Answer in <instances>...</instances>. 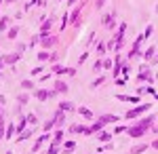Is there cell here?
<instances>
[{
    "mask_svg": "<svg viewBox=\"0 0 158 154\" xmlns=\"http://www.w3.org/2000/svg\"><path fill=\"white\" fill-rule=\"evenodd\" d=\"M150 108H152V104H137L135 108H131V110H127V112H124V118H127V120L141 118L146 112H150Z\"/></svg>",
    "mask_w": 158,
    "mask_h": 154,
    "instance_id": "obj_1",
    "label": "cell"
},
{
    "mask_svg": "<svg viewBox=\"0 0 158 154\" xmlns=\"http://www.w3.org/2000/svg\"><path fill=\"white\" fill-rule=\"evenodd\" d=\"M57 45H59V36H57V34H51V32L40 34V49L51 51L53 47H57Z\"/></svg>",
    "mask_w": 158,
    "mask_h": 154,
    "instance_id": "obj_2",
    "label": "cell"
},
{
    "mask_svg": "<svg viewBox=\"0 0 158 154\" xmlns=\"http://www.w3.org/2000/svg\"><path fill=\"white\" fill-rule=\"evenodd\" d=\"M141 42H143V36H137L135 38V42L131 45V51L127 53V61H131V59H135V57H141Z\"/></svg>",
    "mask_w": 158,
    "mask_h": 154,
    "instance_id": "obj_3",
    "label": "cell"
},
{
    "mask_svg": "<svg viewBox=\"0 0 158 154\" xmlns=\"http://www.w3.org/2000/svg\"><path fill=\"white\" fill-rule=\"evenodd\" d=\"M152 80H154V74H152V70H150V68H148V66H141V68H139V72H137V83L141 84V83H152Z\"/></svg>",
    "mask_w": 158,
    "mask_h": 154,
    "instance_id": "obj_4",
    "label": "cell"
},
{
    "mask_svg": "<svg viewBox=\"0 0 158 154\" xmlns=\"http://www.w3.org/2000/svg\"><path fill=\"white\" fill-rule=\"evenodd\" d=\"M51 139H53V135H51V133H42L40 137H36V142H34V146H32V154L40 152V150H42V146H44L47 142H51Z\"/></svg>",
    "mask_w": 158,
    "mask_h": 154,
    "instance_id": "obj_5",
    "label": "cell"
},
{
    "mask_svg": "<svg viewBox=\"0 0 158 154\" xmlns=\"http://www.w3.org/2000/svg\"><path fill=\"white\" fill-rule=\"evenodd\" d=\"M114 17H116V13L112 11V13H108V15H103V19H101V25H103V28H108L110 32L118 30V25H116V21H114Z\"/></svg>",
    "mask_w": 158,
    "mask_h": 154,
    "instance_id": "obj_6",
    "label": "cell"
},
{
    "mask_svg": "<svg viewBox=\"0 0 158 154\" xmlns=\"http://www.w3.org/2000/svg\"><path fill=\"white\" fill-rule=\"evenodd\" d=\"M82 6H85V2H78V4L72 9V13H70V24L72 25H80V13H82Z\"/></svg>",
    "mask_w": 158,
    "mask_h": 154,
    "instance_id": "obj_7",
    "label": "cell"
},
{
    "mask_svg": "<svg viewBox=\"0 0 158 154\" xmlns=\"http://www.w3.org/2000/svg\"><path fill=\"white\" fill-rule=\"evenodd\" d=\"M127 133H129V137H133V139H141V137L148 133V129L139 127V125H131V127L127 129Z\"/></svg>",
    "mask_w": 158,
    "mask_h": 154,
    "instance_id": "obj_8",
    "label": "cell"
},
{
    "mask_svg": "<svg viewBox=\"0 0 158 154\" xmlns=\"http://www.w3.org/2000/svg\"><path fill=\"white\" fill-rule=\"evenodd\" d=\"M19 59H21V53H17V51H13V53H4V55H2L4 66H15Z\"/></svg>",
    "mask_w": 158,
    "mask_h": 154,
    "instance_id": "obj_9",
    "label": "cell"
},
{
    "mask_svg": "<svg viewBox=\"0 0 158 154\" xmlns=\"http://www.w3.org/2000/svg\"><path fill=\"white\" fill-rule=\"evenodd\" d=\"M34 95H36V99H38V101L42 104V101H47V99H51V97H55L57 93H55V91H49V89H38V91H36Z\"/></svg>",
    "mask_w": 158,
    "mask_h": 154,
    "instance_id": "obj_10",
    "label": "cell"
},
{
    "mask_svg": "<svg viewBox=\"0 0 158 154\" xmlns=\"http://www.w3.org/2000/svg\"><path fill=\"white\" fill-rule=\"evenodd\" d=\"M34 133H36V127H27L23 133H19V135L15 137V143H21V142H25V139H30Z\"/></svg>",
    "mask_w": 158,
    "mask_h": 154,
    "instance_id": "obj_11",
    "label": "cell"
},
{
    "mask_svg": "<svg viewBox=\"0 0 158 154\" xmlns=\"http://www.w3.org/2000/svg\"><path fill=\"white\" fill-rule=\"evenodd\" d=\"M97 120H101V122L108 127V125H116V122L120 120V116H118V114H101Z\"/></svg>",
    "mask_w": 158,
    "mask_h": 154,
    "instance_id": "obj_12",
    "label": "cell"
},
{
    "mask_svg": "<svg viewBox=\"0 0 158 154\" xmlns=\"http://www.w3.org/2000/svg\"><path fill=\"white\" fill-rule=\"evenodd\" d=\"M116 99H118V101H124V104H141L139 95H122V93H118Z\"/></svg>",
    "mask_w": 158,
    "mask_h": 154,
    "instance_id": "obj_13",
    "label": "cell"
},
{
    "mask_svg": "<svg viewBox=\"0 0 158 154\" xmlns=\"http://www.w3.org/2000/svg\"><path fill=\"white\" fill-rule=\"evenodd\" d=\"M53 120H55V127L61 129V127H63V122H65V112L57 108V110H55V114H53Z\"/></svg>",
    "mask_w": 158,
    "mask_h": 154,
    "instance_id": "obj_14",
    "label": "cell"
},
{
    "mask_svg": "<svg viewBox=\"0 0 158 154\" xmlns=\"http://www.w3.org/2000/svg\"><path fill=\"white\" fill-rule=\"evenodd\" d=\"M53 91L55 93H59V95H65L68 91H70V87H68V83H63V80H55V84H53Z\"/></svg>",
    "mask_w": 158,
    "mask_h": 154,
    "instance_id": "obj_15",
    "label": "cell"
},
{
    "mask_svg": "<svg viewBox=\"0 0 158 154\" xmlns=\"http://www.w3.org/2000/svg\"><path fill=\"white\" fill-rule=\"evenodd\" d=\"M55 19H57V17H49V19H42V24H40V34H47L51 28H53Z\"/></svg>",
    "mask_w": 158,
    "mask_h": 154,
    "instance_id": "obj_16",
    "label": "cell"
},
{
    "mask_svg": "<svg viewBox=\"0 0 158 154\" xmlns=\"http://www.w3.org/2000/svg\"><path fill=\"white\" fill-rule=\"evenodd\" d=\"M85 125H80V122H72V125H70V133H72V135H85Z\"/></svg>",
    "mask_w": 158,
    "mask_h": 154,
    "instance_id": "obj_17",
    "label": "cell"
},
{
    "mask_svg": "<svg viewBox=\"0 0 158 154\" xmlns=\"http://www.w3.org/2000/svg\"><path fill=\"white\" fill-rule=\"evenodd\" d=\"M15 135H17V125H15V122L11 120V122L6 125V133H4V139H13Z\"/></svg>",
    "mask_w": 158,
    "mask_h": 154,
    "instance_id": "obj_18",
    "label": "cell"
},
{
    "mask_svg": "<svg viewBox=\"0 0 158 154\" xmlns=\"http://www.w3.org/2000/svg\"><path fill=\"white\" fill-rule=\"evenodd\" d=\"M9 28H11V17H0V34H4V32H9Z\"/></svg>",
    "mask_w": 158,
    "mask_h": 154,
    "instance_id": "obj_19",
    "label": "cell"
},
{
    "mask_svg": "<svg viewBox=\"0 0 158 154\" xmlns=\"http://www.w3.org/2000/svg\"><path fill=\"white\" fill-rule=\"evenodd\" d=\"M154 55H156V47H154V45H152V47H148L146 51L141 53V57H143L146 61H152V59H154Z\"/></svg>",
    "mask_w": 158,
    "mask_h": 154,
    "instance_id": "obj_20",
    "label": "cell"
},
{
    "mask_svg": "<svg viewBox=\"0 0 158 154\" xmlns=\"http://www.w3.org/2000/svg\"><path fill=\"white\" fill-rule=\"evenodd\" d=\"M112 137H114V135H112L110 131H99V133H97V139L101 143H110V142H112Z\"/></svg>",
    "mask_w": 158,
    "mask_h": 154,
    "instance_id": "obj_21",
    "label": "cell"
},
{
    "mask_svg": "<svg viewBox=\"0 0 158 154\" xmlns=\"http://www.w3.org/2000/svg\"><path fill=\"white\" fill-rule=\"evenodd\" d=\"M57 108H59V110H63V112H74V110H78L72 101H59V104H57Z\"/></svg>",
    "mask_w": 158,
    "mask_h": 154,
    "instance_id": "obj_22",
    "label": "cell"
},
{
    "mask_svg": "<svg viewBox=\"0 0 158 154\" xmlns=\"http://www.w3.org/2000/svg\"><path fill=\"white\" fill-rule=\"evenodd\" d=\"M47 154H61V143H55L53 139H51L49 148H47Z\"/></svg>",
    "mask_w": 158,
    "mask_h": 154,
    "instance_id": "obj_23",
    "label": "cell"
},
{
    "mask_svg": "<svg viewBox=\"0 0 158 154\" xmlns=\"http://www.w3.org/2000/svg\"><path fill=\"white\" fill-rule=\"evenodd\" d=\"M74 150H76V142H74V139H65V142H63V150H61V152L68 154V152H74Z\"/></svg>",
    "mask_w": 158,
    "mask_h": 154,
    "instance_id": "obj_24",
    "label": "cell"
},
{
    "mask_svg": "<svg viewBox=\"0 0 158 154\" xmlns=\"http://www.w3.org/2000/svg\"><path fill=\"white\" fill-rule=\"evenodd\" d=\"M78 114H80L82 118H86V120H93V112H91L86 106H80V108H78Z\"/></svg>",
    "mask_w": 158,
    "mask_h": 154,
    "instance_id": "obj_25",
    "label": "cell"
},
{
    "mask_svg": "<svg viewBox=\"0 0 158 154\" xmlns=\"http://www.w3.org/2000/svg\"><path fill=\"white\" fill-rule=\"evenodd\" d=\"M17 36H19V25H11L9 32H6V38L9 40H17Z\"/></svg>",
    "mask_w": 158,
    "mask_h": 154,
    "instance_id": "obj_26",
    "label": "cell"
},
{
    "mask_svg": "<svg viewBox=\"0 0 158 154\" xmlns=\"http://www.w3.org/2000/svg\"><path fill=\"white\" fill-rule=\"evenodd\" d=\"M146 150H148V143L141 142V143H135L133 148H131V154H143Z\"/></svg>",
    "mask_w": 158,
    "mask_h": 154,
    "instance_id": "obj_27",
    "label": "cell"
},
{
    "mask_svg": "<svg viewBox=\"0 0 158 154\" xmlns=\"http://www.w3.org/2000/svg\"><path fill=\"white\" fill-rule=\"evenodd\" d=\"M19 122H17V135H19V133H23L25 129H27V118H25V116H19Z\"/></svg>",
    "mask_w": 158,
    "mask_h": 154,
    "instance_id": "obj_28",
    "label": "cell"
},
{
    "mask_svg": "<svg viewBox=\"0 0 158 154\" xmlns=\"http://www.w3.org/2000/svg\"><path fill=\"white\" fill-rule=\"evenodd\" d=\"M51 72H53L55 76H61V74H65V66H61V63H53V66H51Z\"/></svg>",
    "mask_w": 158,
    "mask_h": 154,
    "instance_id": "obj_29",
    "label": "cell"
},
{
    "mask_svg": "<svg viewBox=\"0 0 158 154\" xmlns=\"http://www.w3.org/2000/svg\"><path fill=\"white\" fill-rule=\"evenodd\" d=\"M25 118H27V125H30V127H36V125H40V120H38V116L34 114V112L25 114Z\"/></svg>",
    "mask_w": 158,
    "mask_h": 154,
    "instance_id": "obj_30",
    "label": "cell"
},
{
    "mask_svg": "<svg viewBox=\"0 0 158 154\" xmlns=\"http://www.w3.org/2000/svg\"><path fill=\"white\" fill-rule=\"evenodd\" d=\"M38 61H40V63H44V61H49L51 59V51H44V49H42V51H38Z\"/></svg>",
    "mask_w": 158,
    "mask_h": 154,
    "instance_id": "obj_31",
    "label": "cell"
},
{
    "mask_svg": "<svg viewBox=\"0 0 158 154\" xmlns=\"http://www.w3.org/2000/svg\"><path fill=\"white\" fill-rule=\"evenodd\" d=\"M27 101H30V93H25V91H23V93H19V97H17V106L23 108Z\"/></svg>",
    "mask_w": 158,
    "mask_h": 154,
    "instance_id": "obj_32",
    "label": "cell"
},
{
    "mask_svg": "<svg viewBox=\"0 0 158 154\" xmlns=\"http://www.w3.org/2000/svg\"><path fill=\"white\" fill-rule=\"evenodd\" d=\"M63 137H65L63 129H57L55 133H53V142H55V143H63Z\"/></svg>",
    "mask_w": 158,
    "mask_h": 154,
    "instance_id": "obj_33",
    "label": "cell"
},
{
    "mask_svg": "<svg viewBox=\"0 0 158 154\" xmlns=\"http://www.w3.org/2000/svg\"><path fill=\"white\" fill-rule=\"evenodd\" d=\"M21 87H23V91H32L36 84H34V80H30V78H27V80H21Z\"/></svg>",
    "mask_w": 158,
    "mask_h": 154,
    "instance_id": "obj_34",
    "label": "cell"
},
{
    "mask_svg": "<svg viewBox=\"0 0 158 154\" xmlns=\"http://www.w3.org/2000/svg\"><path fill=\"white\" fill-rule=\"evenodd\" d=\"M106 51H108V49H106V42H99L97 45V55L101 57V59L106 57Z\"/></svg>",
    "mask_w": 158,
    "mask_h": 154,
    "instance_id": "obj_35",
    "label": "cell"
},
{
    "mask_svg": "<svg viewBox=\"0 0 158 154\" xmlns=\"http://www.w3.org/2000/svg\"><path fill=\"white\" fill-rule=\"evenodd\" d=\"M42 129H44V133H49V131L57 129V127H55V120H53V118H51V120H47V122H44V127H42Z\"/></svg>",
    "mask_w": 158,
    "mask_h": 154,
    "instance_id": "obj_36",
    "label": "cell"
},
{
    "mask_svg": "<svg viewBox=\"0 0 158 154\" xmlns=\"http://www.w3.org/2000/svg\"><path fill=\"white\" fill-rule=\"evenodd\" d=\"M68 24H70V13H63V17H61V30H65L68 28Z\"/></svg>",
    "mask_w": 158,
    "mask_h": 154,
    "instance_id": "obj_37",
    "label": "cell"
},
{
    "mask_svg": "<svg viewBox=\"0 0 158 154\" xmlns=\"http://www.w3.org/2000/svg\"><path fill=\"white\" fill-rule=\"evenodd\" d=\"M106 49H108V51H114V53H116V40H114V36H112L108 42H106Z\"/></svg>",
    "mask_w": 158,
    "mask_h": 154,
    "instance_id": "obj_38",
    "label": "cell"
},
{
    "mask_svg": "<svg viewBox=\"0 0 158 154\" xmlns=\"http://www.w3.org/2000/svg\"><path fill=\"white\" fill-rule=\"evenodd\" d=\"M42 72H44V66L40 63V66H36V68H32V72H30V74H32V76H40Z\"/></svg>",
    "mask_w": 158,
    "mask_h": 154,
    "instance_id": "obj_39",
    "label": "cell"
},
{
    "mask_svg": "<svg viewBox=\"0 0 158 154\" xmlns=\"http://www.w3.org/2000/svg\"><path fill=\"white\" fill-rule=\"evenodd\" d=\"M112 68H114V61L110 57H103V70H112Z\"/></svg>",
    "mask_w": 158,
    "mask_h": 154,
    "instance_id": "obj_40",
    "label": "cell"
},
{
    "mask_svg": "<svg viewBox=\"0 0 158 154\" xmlns=\"http://www.w3.org/2000/svg\"><path fill=\"white\" fill-rule=\"evenodd\" d=\"M15 51H17V53H21V55H23L25 51H27V45H25V42H17V47H15Z\"/></svg>",
    "mask_w": 158,
    "mask_h": 154,
    "instance_id": "obj_41",
    "label": "cell"
},
{
    "mask_svg": "<svg viewBox=\"0 0 158 154\" xmlns=\"http://www.w3.org/2000/svg\"><path fill=\"white\" fill-rule=\"evenodd\" d=\"M101 70H103V59H97L93 63V72H101Z\"/></svg>",
    "mask_w": 158,
    "mask_h": 154,
    "instance_id": "obj_42",
    "label": "cell"
},
{
    "mask_svg": "<svg viewBox=\"0 0 158 154\" xmlns=\"http://www.w3.org/2000/svg\"><path fill=\"white\" fill-rule=\"evenodd\" d=\"M103 80H106V76H99V78H95V80L91 83V89H97V87H99L101 83H103Z\"/></svg>",
    "mask_w": 158,
    "mask_h": 154,
    "instance_id": "obj_43",
    "label": "cell"
},
{
    "mask_svg": "<svg viewBox=\"0 0 158 154\" xmlns=\"http://www.w3.org/2000/svg\"><path fill=\"white\" fill-rule=\"evenodd\" d=\"M152 32H154V28H152V25H148V28H146V32H143V34H141V36H143V40H148V38H150V34H152Z\"/></svg>",
    "mask_w": 158,
    "mask_h": 154,
    "instance_id": "obj_44",
    "label": "cell"
},
{
    "mask_svg": "<svg viewBox=\"0 0 158 154\" xmlns=\"http://www.w3.org/2000/svg\"><path fill=\"white\" fill-rule=\"evenodd\" d=\"M38 42H40V34H36V36H32V40H30V47H36Z\"/></svg>",
    "mask_w": 158,
    "mask_h": 154,
    "instance_id": "obj_45",
    "label": "cell"
},
{
    "mask_svg": "<svg viewBox=\"0 0 158 154\" xmlns=\"http://www.w3.org/2000/svg\"><path fill=\"white\" fill-rule=\"evenodd\" d=\"M51 63H59V53H51Z\"/></svg>",
    "mask_w": 158,
    "mask_h": 154,
    "instance_id": "obj_46",
    "label": "cell"
},
{
    "mask_svg": "<svg viewBox=\"0 0 158 154\" xmlns=\"http://www.w3.org/2000/svg\"><path fill=\"white\" fill-rule=\"evenodd\" d=\"M86 59H89V51H86V53H82V55H80V59H78V66H82V63H85Z\"/></svg>",
    "mask_w": 158,
    "mask_h": 154,
    "instance_id": "obj_47",
    "label": "cell"
},
{
    "mask_svg": "<svg viewBox=\"0 0 158 154\" xmlns=\"http://www.w3.org/2000/svg\"><path fill=\"white\" fill-rule=\"evenodd\" d=\"M127 129H129L127 125H116V133H124Z\"/></svg>",
    "mask_w": 158,
    "mask_h": 154,
    "instance_id": "obj_48",
    "label": "cell"
},
{
    "mask_svg": "<svg viewBox=\"0 0 158 154\" xmlns=\"http://www.w3.org/2000/svg\"><path fill=\"white\" fill-rule=\"evenodd\" d=\"M65 74L68 76H76V68H65Z\"/></svg>",
    "mask_w": 158,
    "mask_h": 154,
    "instance_id": "obj_49",
    "label": "cell"
},
{
    "mask_svg": "<svg viewBox=\"0 0 158 154\" xmlns=\"http://www.w3.org/2000/svg\"><path fill=\"white\" fill-rule=\"evenodd\" d=\"M103 4H106V0H95V9H103Z\"/></svg>",
    "mask_w": 158,
    "mask_h": 154,
    "instance_id": "obj_50",
    "label": "cell"
},
{
    "mask_svg": "<svg viewBox=\"0 0 158 154\" xmlns=\"http://www.w3.org/2000/svg\"><path fill=\"white\" fill-rule=\"evenodd\" d=\"M127 80H129V78H122V76H120V78H116L114 83H116V84H124V83H127Z\"/></svg>",
    "mask_w": 158,
    "mask_h": 154,
    "instance_id": "obj_51",
    "label": "cell"
},
{
    "mask_svg": "<svg viewBox=\"0 0 158 154\" xmlns=\"http://www.w3.org/2000/svg\"><path fill=\"white\" fill-rule=\"evenodd\" d=\"M30 4H32V6H34V4H36V6H42V4H44V2H42V0H32V2H30Z\"/></svg>",
    "mask_w": 158,
    "mask_h": 154,
    "instance_id": "obj_52",
    "label": "cell"
},
{
    "mask_svg": "<svg viewBox=\"0 0 158 154\" xmlns=\"http://www.w3.org/2000/svg\"><path fill=\"white\" fill-rule=\"evenodd\" d=\"M150 146H152L154 150H158V137H156V139H152V143H150Z\"/></svg>",
    "mask_w": 158,
    "mask_h": 154,
    "instance_id": "obj_53",
    "label": "cell"
},
{
    "mask_svg": "<svg viewBox=\"0 0 158 154\" xmlns=\"http://www.w3.org/2000/svg\"><path fill=\"white\" fill-rule=\"evenodd\" d=\"M146 93V87H137V95H143Z\"/></svg>",
    "mask_w": 158,
    "mask_h": 154,
    "instance_id": "obj_54",
    "label": "cell"
},
{
    "mask_svg": "<svg viewBox=\"0 0 158 154\" xmlns=\"http://www.w3.org/2000/svg\"><path fill=\"white\" fill-rule=\"evenodd\" d=\"M150 131H154V133H156V135H158V125H156V122L152 125V129H150Z\"/></svg>",
    "mask_w": 158,
    "mask_h": 154,
    "instance_id": "obj_55",
    "label": "cell"
},
{
    "mask_svg": "<svg viewBox=\"0 0 158 154\" xmlns=\"http://www.w3.org/2000/svg\"><path fill=\"white\" fill-rule=\"evenodd\" d=\"M6 104V99H4V95H0V106H4Z\"/></svg>",
    "mask_w": 158,
    "mask_h": 154,
    "instance_id": "obj_56",
    "label": "cell"
},
{
    "mask_svg": "<svg viewBox=\"0 0 158 154\" xmlns=\"http://www.w3.org/2000/svg\"><path fill=\"white\" fill-rule=\"evenodd\" d=\"M152 63H158V53L154 55V59H152Z\"/></svg>",
    "mask_w": 158,
    "mask_h": 154,
    "instance_id": "obj_57",
    "label": "cell"
},
{
    "mask_svg": "<svg viewBox=\"0 0 158 154\" xmlns=\"http://www.w3.org/2000/svg\"><path fill=\"white\" fill-rule=\"evenodd\" d=\"M2 68H4V61H2V57H0V72H2Z\"/></svg>",
    "mask_w": 158,
    "mask_h": 154,
    "instance_id": "obj_58",
    "label": "cell"
},
{
    "mask_svg": "<svg viewBox=\"0 0 158 154\" xmlns=\"http://www.w3.org/2000/svg\"><path fill=\"white\" fill-rule=\"evenodd\" d=\"M4 2H6V4H13V2H17V0H4Z\"/></svg>",
    "mask_w": 158,
    "mask_h": 154,
    "instance_id": "obj_59",
    "label": "cell"
},
{
    "mask_svg": "<svg viewBox=\"0 0 158 154\" xmlns=\"http://www.w3.org/2000/svg\"><path fill=\"white\" fill-rule=\"evenodd\" d=\"M2 4H4V0H0V6H2Z\"/></svg>",
    "mask_w": 158,
    "mask_h": 154,
    "instance_id": "obj_60",
    "label": "cell"
},
{
    "mask_svg": "<svg viewBox=\"0 0 158 154\" xmlns=\"http://www.w3.org/2000/svg\"><path fill=\"white\" fill-rule=\"evenodd\" d=\"M6 154H15V152H11V150H9V152H6Z\"/></svg>",
    "mask_w": 158,
    "mask_h": 154,
    "instance_id": "obj_61",
    "label": "cell"
},
{
    "mask_svg": "<svg viewBox=\"0 0 158 154\" xmlns=\"http://www.w3.org/2000/svg\"><path fill=\"white\" fill-rule=\"evenodd\" d=\"M99 154H106V152H99Z\"/></svg>",
    "mask_w": 158,
    "mask_h": 154,
    "instance_id": "obj_62",
    "label": "cell"
},
{
    "mask_svg": "<svg viewBox=\"0 0 158 154\" xmlns=\"http://www.w3.org/2000/svg\"><path fill=\"white\" fill-rule=\"evenodd\" d=\"M0 74H2V72H0Z\"/></svg>",
    "mask_w": 158,
    "mask_h": 154,
    "instance_id": "obj_63",
    "label": "cell"
}]
</instances>
